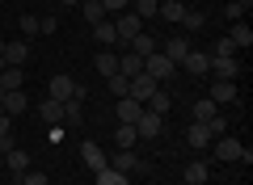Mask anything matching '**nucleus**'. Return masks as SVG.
I'll use <instances>...</instances> for the list:
<instances>
[{"instance_id":"obj_41","label":"nucleus","mask_w":253,"mask_h":185,"mask_svg":"<svg viewBox=\"0 0 253 185\" xmlns=\"http://www.w3.org/2000/svg\"><path fill=\"white\" fill-rule=\"evenodd\" d=\"M21 185H46V173H30L26 168V173H21Z\"/></svg>"},{"instance_id":"obj_33","label":"nucleus","mask_w":253,"mask_h":185,"mask_svg":"<svg viewBox=\"0 0 253 185\" xmlns=\"http://www.w3.org/2000/svg\"><path fill=\"white\" fill-rule=\"evenodd\" d=\"M81 118H84V110H81V101H63V122H72V126H81Z\"/></svg>"},{"instance_id":"obj_4","label":"nucleus","mask_w":253,"mask_h":185,"mask_svg":"<svg viewBox=\"0 0 253 185\" xmlns=\"http://www.w3.org/2000/svg\"><path fill=\"white\" fill-rule=\"evenodd\" d=\"M110 168H114V173H139V168H144V173H148V164H144L131 148H118L114 156H110Z\"/></svg>"},{"instance_id":"obj_35","label":"nucleus","mask_w":253,"mask_h":185,"mask_svg":"<svg viewBox=\"0 0 253 185\" xmlns=\"http://www.w3.org/2000/svg\"><path fill=\"white\" fill-rule=\"evenodd\" d=\"M101 9H106V17H118V13L131 9V0H101Z\"/></svg>"},{"instance_id":"obj_26","label":"nucleus","mask_w":253,"mask_h":185,"mask_svg":"<svg viewBox=\"0 0 253 185\" xmlns=\"http://www.w3.org/2000/svg\"><path fill=\"white\" fill-rule=\"evenodd\" d=\"M228 42H232L236 51H249V46H253V30H249V26H232V34H228Z\"/></svg>"},{"instance_id":"obj_40","label":"nucleus","mask_w":253,"mask_h":185,"mask_svg":"<svg viewBox=\"0 0 253 185\" xmlns=\"http://www.w3.org/2000/svg\"><path fill=\"white\" fill-rule=\"evenodd\" d=\"M59 30V17H38V34H55Z\"/></svg>"},{"instance_id":"obj_2","label":"nucleus","mask_w":253,"mask_h":185,"mask_svg":"<svg viewBox=\"0 0 253 185\" xmlns=\"http://www.w3.org/2000/svg\"><path fill=\"white\" fill-rule=\"evenodd\" d=\"M173 72H177V63H173V59H165L161 51H152V55L144 59V76H152L156 84H165V80H169Z\"/></svg>"},{"instance_id":"obj_17","label":"nucleus","mask_w":253,"mask_h":185,"mask_svg":"<svg viewBox=\"0 0 253 185\" xmlns=\"http://www.w3.org/2000/svg\"><path fill=\"white\" fill-rule=\"evenodd\" d=\"M211 101H215V106L236 101V84H232V80H215V84H211Z\"/></svg>"},{"instance_id":"obj_25","label":"nucleus","mask_w":253,"mask_h":185,"mask_svg":"<svg viewBox=\"0 0 253 185\" xmlns=\"http://www.w3.org/2000/svg\"><path fill=\"white\" fill-rule=\"evenodd\" d=\"M169 106H173V97H169V93H161V88H156V93H152V97H148L144 101V110H152V114H169Z\"/></svg>"},{"instance_id":"obj_28","label":"nucleus","mask_w":253,"mask_h":185,"mask_svg":"<svg viewBox=\"0 0 253 185\" xmlns=\"http://www.w3.org/2000/svg\"><path fill=\"white\" fill-rule=\"evenodd\" d=\"M97 72H101L106 80L118 76V55H114V51H101V55H97Z\"/></svg>"},{"instance_id":"obj_19","label":"nucleus","mask_w":253,"mask_h":185,"mask_svg":"<svg viewBox=\"0 0 253 185\" xmlns=\"http://www.w3.org/2000/svg\"><path fill=\"white\" fill-rule=\"evenodd\" d=\"M126 46H131V51H135V55H139V59H148V55H152V51H156V38H152V34H148V30H139V34H135V38H131V42H126Z\"/></svg>"},{"instance_id":"obj_3","label":"nucleus","mask_w":253,"mask_h":185,"mask_svg":"<svg viewBox=\"0 0 253 185\" xmlns=\"http://www.w3.org/2000/svg\"><path fill=\"white\" fill-rule=\"evenodd\" d=\"M114 30H118V46H126L139 30H144V17H135V13L126 9V13H118V17H114Z\"/></svg>"},{"instance_id":"obj_36","label":"nucleus","mask_w":253,"mask_h":185,"mask_svg":"<svg viewBox=\"0 0 253 185\" xmlns=\"http://www.w3.org/2000/svg\"><path fill=\"white\" fill-rule=\"evenodd\" d=\"M232 55H236V46L228 42V38H219V42H215V55H211V59H232Z\"/></svg>"},{"instance_id":"obj_31","label":"nucleus","mask_w":253,"mask_h":185,"mask_svg":"<svg viewBox=\"0 0 253 185\" xmlns=\"http://www.w3.org/2000/svg\"><path fill=\"white\" fill-rule=\"evenodd\" d=\"M156 4H161V0H131V13H135V17H156Z\"/></svg>"},{"instance_id":"obj_45","label":"nucleus","mask_w":253,"mask_h":185,"mask_svg":"<svg viewBox=\"0 0 253 185\" xmlns=\"http://www.w3.org/2000/svg\"><path fill=\"white\" fill-rule=\"evenodd\" d=\"M0 68H4V38H0Z\"/></svg>"},{"instance_id":"obj_8","label":"nucleus","mask_w":253,"mask_h":185,"mask_svg":"<svg viewBox=\"0 0 253 185\" xmlns=\"http://www.w3.org/2000/svg\"><path fill=\"white\" fill-rule=\"evenodd\" d=\"M161 131H165V118L152 114V110H144V114H139V122H135V135H139V139H156Z\"/></svg>"},{"instance_id":"obj_21","label":"nucleus","mask_w":253,"mask_h":185,"mask_svg":"<svg viewBox=\"0 0 253 185\" xmlns=\"http://www.w3.org/2000/svg\"><path fill=\"white\" fill-rule=\"evenodd\" d=\"M139 72H144V59H139L135 51H131V55H118V76L131 80V76H139Z\"/></svg>"},{"instance_id":"obj_13","label":"nucleus","mask_w":253,"mask_h":185,"mask_svg":"<svg viewBox=\"0 0 253 185\" xmlns=\"http://www.w3.org/2000/svg\"><path fill=\"white\" fill-rule=\"evenodd\" d=\"M26 110H30V97L21 93V88H9V93H4V114L17 118V114H26Z\"/></svg>"},{"instance_id":"obj_30","label":"nucleus","mask_w":253,"mask_h":185,"mask_svg":"<svg viewBox=\"0 0 253 185\" xmlns=\"http://www.w3.org/2000/svg\"><path fill=\"white\" fill-rule=\"evenodd\" d=\"M207 118H215V101L199 97V101H194V122H207Z\"/></svg>"},{"instance_id":"obj_23","label":"nucleus","mask_w":253,"mask_h":185,"mask_svg":"<svg viewBox=\"0 0 253 185\" xmlns=\"http://www.w3.org/2000/svg\"><path fill=\"white\" fill-rule=\"evenodd\" d=\"M26 84V72L21 68H0V88H4V93H9V88H21Z\"/></svg>"},{"instance_id":"obj_16","label":"nucleus","mask_w":253,"mask_h":185,"mask_svg":"<svg viewBox=\"0 0 253 185\" xmlns=\"http://www.w3.org/2000/svg\"><path fill=\"white\" fill-rule=\"evenodd\" d=\"M93 38H97L101 46H118V30H114V17L97 21V26H93Z\"/></svg>"},{"instance_id":"obj_34","label":"nucleus","mask_w":253,"mask_h":185,"mask_svg":"<svg viewBox=\"0 0 253 185\" xmlns=\"http://www.w3.org/2000/svg\"><path fill=\"white\" fill-rule=\"evenodd\" d=\"M181 26H186V30H203V26H207V13H199V9H186Z\"/></svg>"},{"instance_id":"obj_1","label":"nucleus","mask_w":253,"mask_h":185,"mask_svg":"<svg viewBox=\"0 0 253 185\" xmlns=\"http://www.w3.org/2000/svg\"><path fill=\"white\" fill-rule=\"evenodd\" d=\"M46 97H55V101H81L84 97V88L81 84H76V80L72 76H51V84H46Z\"/></svg>"},{"instance_id":"obj_14","label":"nucleus","mask_w":253,"mask_h":185,"mask_svg":"<svg viewBox=\"0 0 253 185\" xmlns=\"http://www.w3.org/2000/svg\"><path fill=\"white\" fill-rule=\"evenodd\" d=\"M38 118H42V122H63V101H55V97H42L38 101Z\"/></svg>"},{"instance_id":"obj_32","label":"nucleus","mask_w":253,"mask_h":185,"mask_svg":"<svg viewBox=\"0 0 253 185\" xmlns=\"http://www.w3.org/2000/svg\"><path fill=\"white\" fill-rule=\"evenodd\" d=\"M97 185H131V181H126V173H114V168H101V173H97Z\"/></svg>"},{"instance_id":"obj_6","label":"nucleus","mask_w":253,"mask_h":185,"mask_svg":"<svg viewBox=\"0 0 253 185\" xmlns=\"http://www.w3.org/2000/svg\"><path fill=\"white\" fill-rule=\"evenodd\" d=\"M156 88H161V84H156V80H152V76H144V72H139V76H131V84H126V97H135V101H139V106H144V101H148V97H152Z\"/></svg>"},{"instance_id":"obj_46","label":"nucleus","mask_w":253,"mask_h":185,"mask_svg":"<svg viewBox=\"0 0 253 185\" xmlns=\"http://www.w3.org/2000/svg\"><path fill=\"white\" fill-rule=\"evenodd\" d=\"M0 114H4V88H0Z\"/></svg>"},{"instance_id":"obj_29","label":"nucleus","mask_w":253,"mask_h":185,"mask_svg":"<svg viewBox=\"0 0 253 185\" xmlns=\"http://www.w3.org/2000/svg\"><path fill=\"white\" fill-rule=\"evenodd\" d=\"M135 139H139L135 126H131V122H118V131H114V143H118V148H135Z\"/></svg>"},{"instance_id":"obj_38","label":"nucleus","mask_w":253,"mask_h":185,"mask_svg":"<svg viewBox=\"0 0 253 185\" xmlns=\"http://www.w3.org/2000/svg\"><path fill=\"white\" fill-rule=\"evenodd\" d=\"M207 126H211V139H219V135H228V118H207Z\"/></svg>"},{"instance_id":"obj_43","label":"nucleus","mask_w":253,"mask_h":185,"mask_svg":"<svg viewBox=\"0 0 253 185\" xmlns=\"http://www.w3.org/2000/svg\"><path fill=\"white\" fill-rule=\"evenodd\" d=\"M63 9H81V0H59Z\"/></svg>"},{"instance_id":"obj_27","label":"nucleus","mask_w":253,"mask_h":185,"mask_svg":"<svg viewBox=\"0 0 253 185\" xmlns=\"http://www.w3.org/2000/svg\"><path fill=\"white\" fill-rule=\"evenodd\" d=\"M81 13L89 26H97V21H106V9H101V0H81Z\"/></svg>"},{"instance_id":"obj_7","label":"nucleus","mask_w":253,"mask_h":185,"mask_svg":"<svg viewBox=\"0 0 253 185\" xmlns=\"http://www.w3.org/2000/svg\"><path fill=\"white\" fill-rule=\"evenodd\" d=\"M26 59H30V42L26 38L4 42V68H26Z\"/></svg>"},{"instance_id":"obj_12","label":"nucleus","mask_w":253,"mask_h":185,"mask_svg":"<svg viewBox=\"0 0 253 185\" xmlns=\"http://www.w3.org/2000/svg\"><path fill=\"white\" fill-rule=\"evenodd\" d=\"M114 114H118V122H131V126H135L139 114H144V106H139L135 97H118V110H114Z\"/></svg>"},{"instance_id":"obj_24","label":"nucleus","mask_w":253,"mask_h":185,"mask_svg":"<svg viewBox=\"0 0 253 185\" xmlns=\"http://www.w3.org/2000/svg\"><path fill=\"white\" fill-rule=\"evenodd\" d=\"M181 177H186V185H207V164L203 160H190Z\"/></svg>"},{"instance_id":"obj_47","label":"nucleus","mask_w":253,"mask_h":185,"mask_svg":"<svg viewBox=\"0 0 253 185\" xmlns=\"http://www.w3.org/2000/svg\"><path fill=\"white\" fill-rule=\"evenodd\" d=\"M26 4H34V0H26Z\"/></svg>"},{"instance_id":"obj_10","label":"nucleus","mask_w":253,"mask_h":185,"mask_svg":"<svg viewBox=\"0 0 253 185\" xmlns=\"http://www.w3.org/2000/svg\"><path fill=\"white\" fill-rule=\"evenodd\" d=\"M181 68H186L190 76H207V72H211V55L207 51H190L186 59H181Z\"/></svg>"},{"instance_id":"obj_15","label":"nucleus","mask_w":253,"mask_h":185,"mask_svg":"<svg viewBox=\"0 0 253 185\" xmlns=\"http://www.w3.org/2000/svg\"><path fill=\"white\" fill-rule=\"evenodd\" d=\"M156 17H165V21H173V26H181L186 4H181V0H161V4H156Z\"/></svg>"},{"instance_id":"obj_20","label":"nucleus","mask_w":253,"mask_h":185,"mask_svg":"<svg viewBox=\"0 0 253 185\" xmlns=\"http://www.w3.org/2000/svg\"><path fill=\"white\" fill-rule=\"evenodd\" d=\"M211 72H215L219 80H236V72H241V59H211Z\"/></svg>"},{"instance_id":"obj_39","label":"nucleus","mask_w":253,"mask_h":185,"mask_svg":"<svg viewBox=\"0 0 253 185\" xmlns=\"http://www.w3.org/2000/svg\"><path fill=\"white\" fill-rule=\"evenodd\" d=\"M126 84H131L126 76H110V93H114V97H126Z\"/></svg>"},{"instance_id":"obj_37","label":"nucleus","mask_w":253,"mask_h":185,"mask_svg":"<svg viewBox=\"0 0 253 185\" xmlns=\"http://www.w3.org/2000/svg\"><path fill=\"white\" fill-rule=\"evenodd\" d=\"M17 26H21V34H26V38H34V34H38V17H34V13H26Z\"/></svg>"},{"instance_id":"obj_18","label":"nucleus","mask_w":253,"mask_h":185,"mask_svg":"<svg viewBox=\"0 0 253 185\" xmlns=\"http://www.w3.org/2000/svg\"><path fill=\"white\" fill-rule=\"evenodd\" d=\"M186 143H190V148H207V143H211V126L207 122H190Z\"/></svg>"},{"instance_id":"obj_5","label":"nucleus","mask_w":253,"mask_h":185,"mask_svg":"<svg viewBox=\"0 0 253 185\" xmlns=\"http://www.w3.org/2000/svg\"><path fill=\"white\" fill-rule=\"evenodd\" d=\"M241 156H245V143H241V139H232V135H219V139H215V160L236 164Z\"/></svg>"},{"instance_id":"obj_22","label":"nucleus","mask_w":253,"mask_h":185,"mask_svg":"<svg viewBox=\"0 0 253 185\" xmlns=\"http://www.w3.org/2000/svg\"><path fill=\"white\" fill-rule=\"evenodd\" d=\"M0 160H4V164H9V173H26V168H30V156H26V151H21V148H13V151H4V156H0Z\"/></svg>"},{"instance_id":"obj_9","label":"nucleus","mask_w":253,"mask_h":185,"mask_svg":"<svg viewBox=\"0 0 253 185\" xmlns=\"http://www.w3.org/2000/svg\"><path fill=\"white\" fill-rule=\"evenodd\" d=\"M81 160H84V168H93V173H101V168H106L110 164V156H106V151H101V143H81Z\"/></svg>"},{"instance_id":"obj_11","label":"nucleus","mask_w":253,"mask_h":185,"mask_svg":"<svg viewBox=\"0 0 253 185\" xmlns=\"http://www.w3.org/2000/svg\"><path fill=\"white\" fill-rule=\"evenodd\" d=\"M156 51H161V55H165V59H173V63H181V59H186V55H190V51H194V46H190V42H186V38H181V34H177V38H169V42H165V46H156Z\"/></svg>"},{"instance_id":"obj_42","label":"nucleus","mask_w":253,"mask_h":185,"mask_svg":"<svg viewBox=\"0 0 253 185\" xmlns=\"http://www.w3.org/2000/svg\"><path fill=\"white\" fill-rule=\"evenodd\" d=\"M224 17H228V21H241V4H236V0H232V4L224 9Z\"/></svg>"},{"instance_id":"obj_44","label":"nucleus","mask_w":253,"mask_h":185,"mask_svg":"<svg viewBox=\"0 0 253 185\" xmlns=\"http://www.w3.org/2000/svg\"><path fill=\"white\" fill-rule=\"evenodd\" d=\"M236 4H241V13H249V9H253V0H236Z\"/></svg>"}]
</instances>
